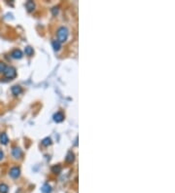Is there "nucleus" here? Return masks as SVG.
Instances as JSON below:
<instances>
[{
    "label": "nucleus",
    "instance_id": "18",
    "mask_svg": "<svg viewBox=\"0 0 175 193\" xmlns=\"http://www.w3.org/2000/svg\"><path fill=\"white\" fill-rule=\"evenodd\" d=\"M58 11H60V7H58V6H55V7H54V8L52 9V15H54V16L57 15Z\"/></svg>",
    "mask_w": 175,
    "mask_h": 193
},
{
    "label": "nucleus",
    "instance_id": "12",
    "mask_svg": "<svg viewBox=\"0 0 175 193\" xmlns=\"http://www.w3.org/2000/svg\"><path fill=\"white\" fill-rule=\"evenodd\" d=\"M41 191H42L43 193H51L52 187H51V185H50L49 183H45L42 186V188H41Z\"/></svg>",
    "mask_w": 175,
    "mask_h": 193
},
{
    "label": "nucleus",
    "instance_id": "16",
    "mask_svg": "<svg viewBox=\"0 0 175 193\" xmlns=\"http://www.w3.org/2000/svg\"><path fill=\"white\" fill-rule=\"evenodd\" d=\"M52 172L54 173V174H57L58 175L61 172V166L60 165H55L52 167Z\"/></svg>",
    "mask_w": 175,
    "mask_h": 193
},
{
    "label": "nucleus",
    "instance_id": "10",
    "mask_svg": "<svg viewBox=\"0 0 175 193\" xmlns=\"http://www.w3.org/2000/svg\"><path fill=\"white\" fill-rule=\"evenodd\" d=\"M65 160H66L67 163H73V162H74V160H75V154H74V152L69 151L68 153H67V155H66Z\"/></svg>",
    "mask_w": 175,
    "mask_h": 193
},
{
    "label": "nucleus",
    "instance_id": "11",
    "mask_svg": "<svg viewBox=\"0 0 175 193\" xmlns=\"http://www.w3.org/2000/svg\"><path fill=\"white\" fill-rule=\"evenodd\" d=\"M52 48H54L55 51L57 52V51H60L61 48V43L58 40H54L52 42Z\"/></svg>",
    "mask_w": 175,
    "mask_h": 193
},
{
    "label": "nucleus",
    "instance_id": "7",
    "mask_svg": "<svg viewBox=\"0 0 175 193\" xmlns=\"http://www.w3.org/2000/svg\"><path fill=\"white\" fill-rule=\"evenodd\" d=\"M11 92L14 96H19L22 93V88L20 86V85H14L13 87L11 88Z\"/></svg>",
    "mask_w": 175,
    "mask_h": 193
},
{
    "label": "nucleus",
    "instance_id": "9",
    "mask_svg": "<svg viewBox=\"0 0 175 193\" xmlns=\"http://www.w3.org/2000/svg\"><path fill=\"white\" fill-rule=\"evenodd\" d=\"M35 7H36V5H35V2L34 1H31V0H29L25 3V8H26V11L28 12V13H31V12H33L35 10Z\"/></svg>",
    "mask_w": 175,
    "mask_h": 193
},
{
    "label": "nucleus",
    "instance_id": "17",
    "mask_svg": "<svg viewBox=\"0 0 175 193\" xmlns=\"http://www.w3.org/2000/svg\"><path fill=\"white\" fill-rule=\"evenodd\" d=\"M6 67H7V64H6L4 61H0V74H3V73H4Z\"/></svg>",
    "mask_w": 175,
    "mask_h": 193
},
{
    "label": "nucleus",
    "instance_id": "6",
    "mask_svg": "<svg viewBox=\"0 0 175 193\" xmlns=\"http://www.w3.org/2000/svg\"><path fill=\"white\" fill-rule=\"evenodd\" d=\"M52 119H54V121L55 123H60L64 120V114L62 112H60V111H57V112H55L54 114Z\"/></svg>",
    "mask_w": 175,
    "mask_h": 193
},
{
    "label": "nucleus",
    "instance_id": "4",
    "mask_svg": "<svg viewBox=\"0 0 175 193\" xmlns=\"http://www.w3.org/2000/svg\"><path fill=\"white\" fill-rule=\"evenodd\" d=\"M12 155H13V157L15 159H20V158L22 156V149L20 147H18V146H14V147L12 148Z\"/></svg>",
    "mask_w": 175,
    "mask_h": 193
},
{
    "label": "nucleus",
    "instance_id": "15",
    "mask_svg": "<svg viewBox=\"0 0 175 193\" xmlns=\"http://www.w3.org/2000/svg\"><path fill=\"white\" fill-rule=\"evenodd\" d=\"M41 142H42V145H44V146H49L52 144V139L49 137H45V139H43V140Z\"/></svg>",
    "mask_w": 175,
    "mask_h": 193
},
{
    "label": "nucleus",
    "instance_id": "8",
    "mask_svg": "<svg viewBox=\"0 0 175 193\" xmlns=\"http://www.w3.org/2000/svg\"><path fill=\"white\" fill-rule=\"evenodd\" d=\"M0 143H1L2 145H7L9 143V137L5 132L0 133Z\"/></svg>",
    "mask_w": 175,
    "mask_h": 193
},
{
    "label": "nucleus",
    "instance_id": "2",
    "mask_svg": "<svg viewBox=\"0 0 175 193\" xmlns=\"http://www.w3.org/2000/svg\"><path fill=\"white\" fill-rule=\"evenodd\" d=\"M3 75H4L5 78L9 79V80H12V79H14L17 76V70L14 66H7L4 73H3Z\"/></svg>",
    "mask_w": 175,
    "mask_h": 193
},
{
    "label": "nucleus",
    "instance_id": "5",
    "mask_svg": "<svg viewBox=\"0 0 175 193\" xmlns=\"http://www.w3.org/2000/svg\"><path fill=\"white\" fill-rule=\"evenodd\" d=\"M11 57L15 60H20L23 57V54L20 49H15L11 52Z\"/></svg>",
    "mask_w": 175,
    "mask_h": 193
},
{
    "label": "nucleus",
    "instance_id": "3",
    "mask_svg": "<svg viewBox=\"0 0 175 193\" xmlns=\"http://www.w3.org/2000/svg\"><path fill=\"white\" fill-rule=\"evenodd\" d=\"M9 175L12 178H20V167H12L9 171Z\"/></svg>",
    "mask_w": 175,
    "mask_h": 193
},
{
    "label": "nucleus",
    "instance_id": "19",
    "mask_svg": "<svg viewBox=\"0 0 175 193\" xmlns=\"http://www.w3.org/2000/svg\"><path fill=\"white\" fill-rule=\"evenodd\" d=\"M3 158H4V152H3L1 149H0V161H1Z\"/></svg>",
    "mask_w": 175,
    "mask_h": 193
},
{
    "label": "nucleus",
    "instance_id": "1",
    "mask_svg": "<svg viewBox=\"0 0 175 193\" xmlns=\"http://www.w3.org/2000/svg\"><path fill=\"white\" fill-rule=\"evenodd\" d=\"M57 40L60 41V43L65 42V41L68 39V36H69L68 28L65 27V26H60V27L57 29Z\"/></svg>",
    "mask_w": 175,
    "mask_h": 193
},
{
    "label": "nucleus",
    "instance_id": "13",
    "mask_svg": "<svg viewBox=\"0 0 175 193\" xmlns=\"http://www.w3.org/2000/svg\"><path fill=\"white\" fill-rule=\"evenodd\" d=\"M24 53H25L26 56H28V57H31V56L34 54V50L30 46H26L25 48H24Z\"/></svg>",
    "mask_w": 175,
    "mask_h": 193
},
{
    "label": "nucleus",
    "instance_id": "14",
    "mask_svg": "<svg viewBox=\"0 0 175 193\" xmlns=\"http://www.w3.org/2000/svg\"><path fill=\"white\" fill-rule=\"evenodd\" d=\"M9 192V186L6 183L2 182L0 183V193H8Z\"/></svg>",
    "mask_w": 175,
    "mask_h": 193
}]
</instances>
